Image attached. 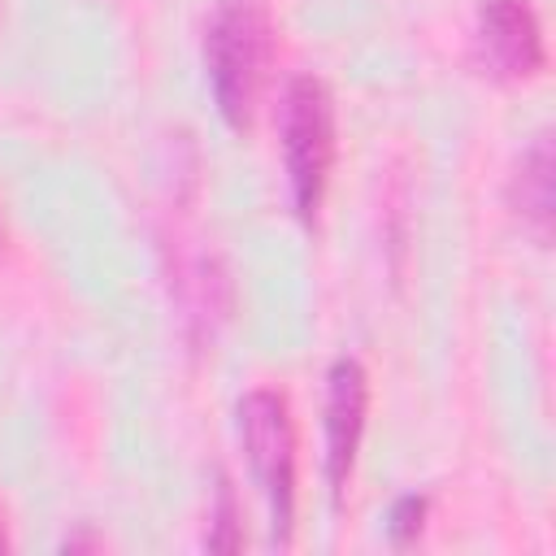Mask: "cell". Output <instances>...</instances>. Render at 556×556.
Masks as SVG:
<instances>
[{"label": "cell", "instance_id": "8", "mask_svg": "<svg viewBox=\"0 0 556 556\" xmlns=\"http://www.w3.org/2000/svg\"><path fill=\"white\" fill-rule=\"evenodd\" d=\"M426 513H430V500L426 495H400L395 504H391V513H387V539L395 543V547H408V543H417V534H421V526H426Z\"/></svg>", "mask_w": 556, "mask_h": 556}, {"label": "cell", "instance_id": "3", "mask_svg": "<svg viewBox=\"0 0 556 556\" xmlns=\"http://www.w3.org/2000/svg\"><path fill=\"white\" fill-rule=\"evenodd\" d=\"M239 439L269 508V539L287 547L295 530V430L291 408L274 387H252L239 400Z\"/></svg>", "mask_w": 556, "mask_h": 556}, {"label": "cell", "instance_id": "6", "mask_svg": "<svg viewBox=\"0 0 556 556\" xmlns=\"http://www.w3.org/2000/svg\"><path fill=\"white\" fill-rule=\"evenodd\" d=\"M508 204L539 239H547L552 230V139L547 135H534L530 148L517 156V169L508 178Z\"/></svg>", "mask_w": 556, "mask_h": 556}, {"label": "cell", "instance_id": "1", "mask_svg": "<svg viewBox=\"0 0 556 556\" xmlns=\"http://www.w3.org/2000/svg\"><path fill=\"white\" fill-rule=\"evenodd\" d=\"M274 56V17L265 0H217L204 26V70L213 104L230 130H248Z\"/></svg>", "mask_w": 556, "mask_h": 556}, {"label": "cell", "instance_id": "7", "mask_svg": "<svg viewBox=\"0 0 556 556\" xmlns=\"http://www.w3.org/2000/svg\"><path fill=\"white\" fill-rule=\"evenodd\" d=\"M239 500H235V486L230 478L222 473L217 478V495H213V513H208V534H204V547L208 552H239L243 547V526H239Z\"/></svg>", "mask_w": 556, "mask_h": 556}, {"label": "cell", "instance_id": "5", "mask_svg": "<svg viewBox=\"0 0 556 556\" xmlns=\"http://www.w3.org/2000/svg\"><path fill=\"white\" fill-rule=\"evenodd\" d=\"M365 413H369L365 365L352 356H339L326 374V486L334 504L343 500L352 482L361 434H365Z\"/></svg>", "mask_w": 556, "mask_h": 556}, {"label": "cell", "instance_id": "9", "mask_svg": "<svg viewBox=\"0 0 556 556\" xmlns=\"http://www.w3.org/2000/svg\"><path fill=\"white\" fill-rule=\"evenodd\" d=\"M0 552H4V526H0Z\"/></svg>", "mask_w": 556, "mask_h": 556}, {"label": "cell", "instance_id": "2", "mask_svg": "<svg viewBox=\"0 0 556 556\" xmlns=\"http://www.w3.org/2000/svg\"><path fill=\"white\" fill-rule=\"evenodd\" d=\"M282 165L300 222H313L334 165V96L317 74H295L282 87L278 104Z\"/></svg>", "mask_w": 556, "mask_h": 556}, {"label": "cell", "instance_id": "4", "mask_svg": "<svg viewBox=\"0 0 556 556\" xmlns=\"http://www.w3.org/2000/svg\"><path fill=\"white\" fill-rule=\"evenodd\" d=\"M473 56L500 83H526L543 70L547 43L530 0H482L473 17Z\"/></svg>", "mask_w": 556, "mask_h": 556}]
</instances>
